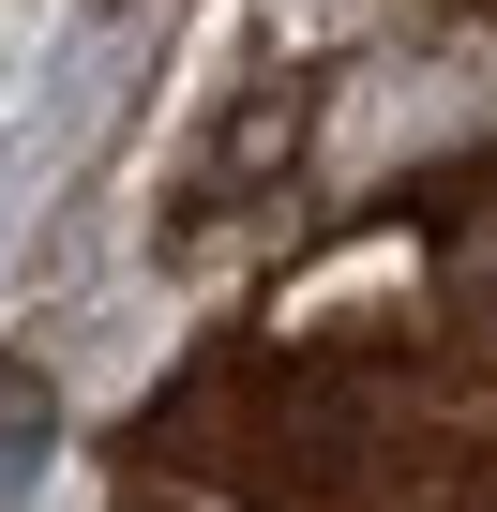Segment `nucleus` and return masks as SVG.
I'll return each instance as SVG.
<instances>
[{
  "label": "nucleus",
  "instance_id": "1",
  "mask_svg": "<svg viewBox=\"0 0 497 512\" xmlns=\"http://www.w3.org/2000/svg\"><path fill=\"white\" fill-rule=\"evenodd\" d=\"M46 452V377H16V362H0V482H16Z\"/></svg>",
  "mask_w": 497,
  "mask_h": 512
}]
</instances>
